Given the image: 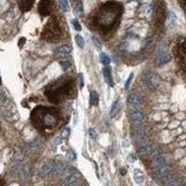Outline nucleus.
<instances>
[{
	"label": "nucleus",
	"instance_id": "f257e3e1",
	"mask_svg": "<svg viewBox=\"0 0 186 186\" xmlns=\"http://www.w3.org/2000/svg\"><path fill=\"white\" fill-rule=\"evenodd\" d=\"M123 14V5L118 1H107L100 5L87 18V27L105 40L118 31Z\"/></svg>",
	"mask_w": 186,
	"mask_h": 186
},
{
	"label": "nucleus",
	"instance_id": "f03ea898",
	"mask_svg": "<svg viewBox=\"0 0 186 186\" xmlns=\"http://www.w3.org/2000/svg\"><path fill=\"white\" fill-rule=\"evenodd\" d=\"M31 122L35 129L44 135L53 134L62 122L61 110L56 107L38 105L31 110Z\"/></svg>",
	"mask_w": 186,
	"mask_h": 186
},
{
	"label": "nucleus",
	"instance_id": "7ed1b4c3",
	"mask_svg": "<svg viewBox=\"0 0 186 186\" xmlns=\"http://www.w3.org/2000/svg\"><path fill=\"white\" fill-rule=\"evenodd\" d=\"M44 95L53 104H62L65 100L73 99L77 95L76 78L72 76L59 77L47 85Z\"/></svg>",
	"mask_w": 186,
	"mask_h": 186
},
{
	"label": "nucleus",
	"instance_id": "20e7f679",
	"mask_svg": "<svg viewBox=\"0 0 186 186\" xmlns=\"http://www.w3.org/2000/svg\"><path fill=\"white\" fill-rule=\"evenodd\" d=\"M66 25L59 16H51L41 33V38L48 43H57L64 38Z\"/></svg>",
	"mask_w": 186,
	"mask_h": 186
},
{
	"label": "nucleus",
	"instance_id": "39448f33",
	"mask_svg": "<svg viewBox=\"0 0 186 186\" xmlns=\"http://www.w3.org/2000/svg\"><path fill=\"white\" fill-rule=\"evenodd\" d=\"M175 56L179 66L186 71V37H182L175 47Z\"/></svg>",
	"mask_w": 186,
	"mask_h": 186
},
{
	"label": "nucleus",
	"instance_id": "423d86ee",
	"mask_svg": "<svg viewBox=\"0 0 186 186\" xmlns=\"http://www.w3.org/2000/svg\"><path fill=\"white\" fill-rule=\"evenodd\" d=\"M54 9V0H41L38 4L37 11L38 14L44 18V16H49L53 13Z\"/></svg>",
	"mask_w": 186,
	"mask_h": 186
},
{
	"label": "nucleus",
	"instance_id": "0eeeda50",
	"mask_svg": "<svg viewBox=\"0 0 186 186\" xmlns=\"http://www.w3.org/2000/svg\"><path fill=\"white\" fill-rule=\"evenodd\" d=\"M78 179H79V175L77 172H69L68 175H65V177L63 178L62 184H64V185H72V184H76Z\"/></svg>",
	"mask_w": 186,
	"mask_h": 186
},
{
	"label": "nucleus",
	"instance_id": "6e6552de",
	"mask_svg": "<svg viewBox=\"0 0 186 186\" xmlns=\"http://www.w3.org/2000/svg\"><path fill=\"white\" fill-rule=\"evenodd\" d=\"M170 172H171L170 167L167 166L166 164H165V165H163V166L155 169L156 177H157V178H161V179L167 178V177H169V175H170Z\"/></svg>",
	"mask_w": 186,
	"mask_h": 186
},
{
	"label": "nucleus",
	"instance_id": "1a4fd4ad",
	"mask_svg": "<svg viewBox=\"0 0 186 186\" xmlns=\"http://www.w3.org/2000/svg\"><path fill=\"white\" fill-rule=\"evenodd\" d=\"M144 83L147 84V86L149 88H156L158 86V80L156 79V77L152 73H147L144 76Z\"/></svg>",
	"mask_w": 186,
	"mask_h": 186
},
{
	"label": "nucleus",
	"instance_id": "9d476101",
	"mask_svg": "<svg viewBox=\"0 0 186 186\" xmlns=\"http://www.w3.org/2000/svg\"><path fill=\"white\" fill-rule=\"evenodd\" d=\"M103 72H104V78H105L106 84L107 85H110V87H113L114 82H113V78H112V69H110V65H105Z\"/></svg>",
	"mask_w": 186,
	"mask_h": 186
},
{
	"label": "nucleus",
	"instance_id": "9b49d317",
	"mask_svg": "<svg viewBox=\"0 0 186 186\" xmlns=\"http://www.w3.org/2000/svg\"><path fill=\"white\" fill-rule=\"evenodd\" d=\"M170 61H171L170 54L162 53V54H160V55L157 56L155 63H156V65H157V66H161V65H164V64H166V63H169Z\"/></svg>",
	"mask_w": 186,
	"mask_h": 186
},
{
	"label": "nucleus",
	"instance_id": "f8f14e48",
	"mask_svg": "<svg viewBox=\"0 0 186 186\" xmlns=\"http://www.w3.org/2000/svg\"><path fill=\"white\" fill-rule=\"evenodd\" d=\"M130 119H132V121H134V122L142 123V122H144V120H145V115H144V113L141 112V110H133V112L130 113Z\"/></svg>",
	"mask_w": 186,
	"mask_h": 186
},
{
	"label": "nucleus",
	"instance_id": "ddd939ff",
	"mask_svg": "<svg viewBox=\"0 0 186 186\" xmlns=\"http://www.w3.org/2000/svg\"><path fill=\"white\" fill-rule=\"evenodd\" d=\"M127 101L130 106H140L141 104L143 103V99L141 98V95H138L137 93H133L130 94L127 99Z\"/></svg>",
	"mask_w": 186,
	"mask_h": 186
},
{
	"label": "nucleus",
	"instance_id": "4468645a",
	"mask_svg": "<svg viewBox=\"0 0 186 186\" xmlns=\"http://www.w3.org/2000/svg\"><path fill=\"white\" fill-rule=\"evenodd\" d=\"M35 0H19V6L20 9L22 12H28L31 11L33 5H34Z\"/></svg>",
	"mask_w": 186,
	"mask_h": 186
},
{
	"label": "nucleus",
	"instance_id": "2eb2a0df",
	"mask_svg": "<svg viewBox=\"0 0 186 186\" xmlns=\"http://www.w3.org/2000/svg\"><path fill=\"white\" fill-rule=\"evenodd\" d=\"M71 51H72V47L69 46V44L57 47L56 49H55V53L59 54V55H69V54H71Z\"/></svg>",
	"mask_w": 186,
	"mask_h": 186
},
{
	"label": "nucleus",
	"instance_id": "dca6fc26",
	"mask_svg": "<svg viewBox=\"0 0 186 186\" xmlns=\"http://www.w3.org/2000/svg\"><path fill=\"white\" fill-rule=\"evenodd\" d=\"M163 165H165V160H164V157H162V156H157V157L154 158V161H152V167H154V169L161 167V166H163Z\"/></svg>",
	"mask_w": 186,
	"mask_h": 186
},
{
	"label": "nucleus",
	"instance_id": "f3484780",
	"mask_svg": "<svg viewBox=\"0 0 186 186\" xmlns=\"http://www.w3.org/2000/svg\"><path fill=\"white\" fill-rule=\"evenodd\" d=\"M99 104V94L97 91H91L90 93V105L91 106H97Z\"/></svg>",
	"mask_w": 186,
	"mask_h": 186
},
{
	"label": "nucleus",
	"instance_id": "a211bd4d",
	"mask_svg": "<svg viewBox=\"0 0 186 186\" xmlns=\"http://www.w3.org/2000/svg\"><path fill=\"white\" fill-rule=\"evenodd\" d=\"M151 151H152V149H151V147H149V145H143V147H141V149L138 150L140 155L143 156V157L149 156L151 154Z\"/></svg>",
	"mask_w": 186,
	"mask_h": 186
},
{
	"label": "nucleus",
	"instance_id": "6ab92c4d",
	"mask_svg": "<svg viewBox=\"0 0 186 186\" xmlns=\"http://www.w3.org/2000/svg\"><path fill=\"white\" fill-rule=\"evenodd\" d=\"M58 5H59V8L63 13H66L69 11V3L68 0H58Z\"/></svg>",
	"mask_w": 186,
	"mask_h": 186
},
{
	"label": "nucleus",
	"instance_id": "aec40b11",
	"mask_svg": "<svg viewBox=\"0 0 186 186\" xmlns=\"http://www.w3.org/2000/svg\"><path fill=\"white\" fill-rule=\"evenodd\" d=\"M118 107H119V101L118 100H115L113 104V106H112V108H110V118H114V116L116 115V113H118Z\"/></svg>",
	"mask_w": 186,
	"mask_h": 186
},
{
	"label": "nucleus",
	"instance_id": "412c9836",
	"mask_svg": "<svg viewBox=\"0 0 186 186\" xmlns=\"http://www.w3.org/2000/svg\"><path fill=\"white\" fill-rule=\"evenodd\" d=\"M100 62L103 63L104 65H110V57L106 54H101L100 55Z\"/></svg>",
	"mask_w": 186,
	"mask_h": 186
},
{
	"label": "nucleus",
	"instance_id": "4be33fe9",
	"mask_svg": "<svg viewBox=\"0 0 186 186\" xmlns=\"http://www.w3.org/2000/svg\"><path fill=\"white\" fill-rule=\"evenodd\" d=\"M59 64H61L62 69H63L64 71H68L69 69L72 66V65H71V62H69V61H61L59 62Z\"/></svg>",
	"mask_w": 186,
	"mask_h": 186
},
{
	"label": "nucleus",
	"instance_id": "5701e85b",
	"mask_svg": "<svg viewBox=\"0 0 186 186\" xmlns=\"http://www.w3.org/2000/svg\"><path fill=\"white\" fill-rule=\"evenodd\" d=\"M76 43L77 46L80 47V48H84V46H85V41H84V38L80 35H77L76 36Z\"/></svg>",
	"mask_w": 186,
	"mask_h": 186
},
{
	"label": "nucleus",
	"instance_id": "b1692460",
	"mask_svg": "<svg viewBox=\"0 0 186 186\" xmlns=\"http://www.w3.org/2000/svg\"><path fill=\"white\" fill-rule=\"evenodd\" d=\"M145 132L144 130H138V134H137V138H138V140L140 141H145Z\"/></svg>",
	"mask_w": 186,
	"mask_h": 186
},
{
	"label": "nucleus",
	"instance_id": "393cba45",
	"mask_svg": "<svg viewBox=\"0 0 186 186\" xmlns=\"http://www.w3.org/2000/svg\"><path fill=\"white\" fill-rule=\"evenodd\" d=\"M72 25H73V27H75V29H76V31H82V26H80V23L78 22V20H72Z\"/></svg>",
	"mask_w": 186,
	"mask_h": 186
},
{
	"label": "nucleus",
	"instance_id": "a878e982",
	"mask_svg": "<svg viewBox=\"0 0 186 186\" xmlns=\"http://www.w3.org/2000/svg\"><path fill=\"white\" fill-rule=\"evenodd\" d=\"M92 40H93V43H94L95 48H98V49H100V48H101V43H100V41L98 40V37H95V36H93V37H92Z\"/></svg>",
	"mask_w": 186,
	"mask_h": 186
},
{
	"label": "nucleus",
	"instance_id": "bb28decb",
	"mask_svg": "<svg viewBox=\"0 0 186 186\" xmlns=\"http://www.w3.org/2000/svg\"><path fill=\"white\" fill-rule=\"evenodd\" d=\"M6 100H7V97H6V94H5L4 92H0V104L6 103Z\"/></svg>",
	"mask_w": 186,
	"mask_h": 186
},
{
	"label": "nucleus",
	"instance_id": "cd10ccee",
	"mask_svg": "<svg viewBox=\"0 0 186 186\" xmlns=\"http://www.w3.org/2000/svg\"><path fill=\"white\" fill-rule=\"evenodd\" d=\"M69 134H70V129L69 128L63 129V132H62V138H66L69 136Z\"/></svg>",
	"mask_w": 186,
	"mask_h": 186
},
{
	"label": "nucleus",
	"instance_id": "c85d7f7f",
	"mask_svg": "<svg viewBox=\"0 0 186 186\" xmlns=\"http://www.w3.org/2000/svg\"><path fill=\"white\" fill-rule=\"evenodd\" d=\"M78 78H79V86H80V88H83V86H84V78H83V73H79V75H78Z\"/></svg>",
	"mask_w": 186,
	"mask_h": 186
},
{
	"label": "nucleus",
	"instance_id": "c756f323",
	"mask_svg": "<svg viewBox=\"0 0 186 186\" xmlns=\"http://www.w3.org/2000/svg\"><path fill=\"white\" fill-rule=\"evenodd\" d=\"M132 79H133V73L129 76V78H128V80H127V83H126V90H128L129 88V85H130V82H132Z\"/></svg>",
	"mask_w": 186,
	"mask_h": 186
},
{
	"label": "nucleus",
	"instance_id": "7c9ffc66",
	"mask_svg": "<svg viewBox=\"0 0 186 186\" xmlns=\"http://www.w3.org/2000/svg\"><path fill=\"white\" fill-rule=\"evenodd\" d=\"M88 134H90V136H91L92 138H95V137H97V133H95V130L93 129V128H91V129L88 130Z\"/></svg>",
	"mask_w": 186,
	"mask_h": 186
},
{
	"label": "nucleus",
	"instance_id": "2f4dec72",
	"mask_svg": "<svg viewBox=\"0 0 186 186\" xmlns=\"http://www.w3.org/2000/svg\"><path fill=\"white\" fill-rule=\"evenodd\" d=\"M68 157H69V160H75V158H76V154H75L72 150H70V151H69Z\"/></svg>",
	"mask_w": 186,
	"mask_h": 186
},
{
	"label": "nucleus",
	"instance_id": "473e14b6",
	"mask_svg": "<svg viewBox=\"0 0 186 186\" xmlns=\"http://www.w3.org/2000/svg\"><path fill=\"white\" fill-rule=\"evenodd\" d=\"M179 3H180L183 9H184V11H185V13H186V0H179Z\"/></svg>",
	"mask_w": 186,
	"mask_h": 186
},
{
	"label": "nucleus",
	"instance_id": "72a5a7b5",
	"mask_svg": "<svg viewBox=\"0 0 186 186\" xmlns=\"http://www.w3.org/2000/svg\"><path fill=\"white\" fill-rule=\"evenodd\" d=\"M5 184H6V182H5V180H3V179L0 178V185H5Z\"/></svg>",
	"mask_w": 186,
	"mask_h": 186
},
{
	"label": "nucleus",
	"instance_id": "f704fd0d",
	"mask_svg": "<svg viewBox=\"0 0 186 186\" xmlns=\"http://www.w3.org/2000/svg\"><path fill=\"white\" fill-rule=\"evenodd\" d=\"M23 42H25V38H21V41H20V43H19V46H20V47L22 46V43H23Z\"/></svg>",
	"mask_w": 186,
	"mask_h": 186
},
{
	"label": "nucleus",
	"instance_id": "c9c22d12",
	"mask_svg": "<svg viewBox=\"0 0 186 186\" xmlns=\"http://www.w3.org/2000/svg\"><path fill=\"white\" fill-rule=\"evenodd\" d=\"M0 84H1V78H0Z\"/></svg>",
	"mask_w": 186,
	"mask_h": 186
}]
</instances>
